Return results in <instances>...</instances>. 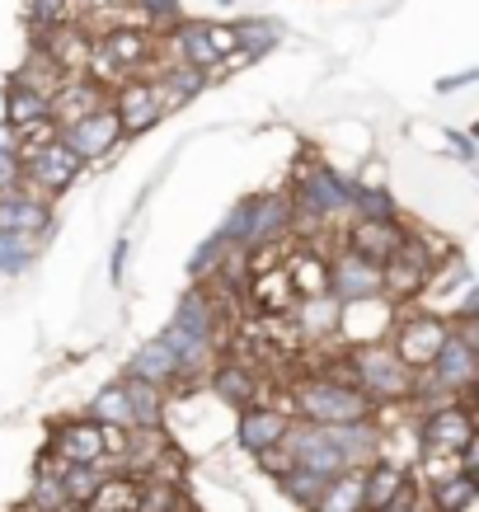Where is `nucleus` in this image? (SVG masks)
Segmentation results:
<instances>
[{
  "instance_id": "nucleus-1",
  "label": "nucleus",
  "mask_w": 479,
  "mask_h": 512,
  "mask_svg": "<svg viewBox=\"0 0 479 512\" xmlns=\"http://www.w3.org/2000/svg\"><path fill=\"white\" fill-rule=\"evenodd\" d=\"M273 404H282L296 423H315V428H343V423L376 419V404L348 381L343 357L334 367L320 362L315 372H296L292 381L273 386Z\"/></svg>"
},
{
  "instance_id": "nucleus-2",
  "label": "nucleus",
  "mask_w": 479,
  "mask_h": 512,
  "mask_svg": "<svg viewBox=\"0 0 479 512\" xmlns=\"http://www.w3.org/2000/svg\"><path fill=\"white\" fill-rule=\"evenodd\" d=\"M282 456H287V466L334 480L343 470H362L371 456H381V428H376V419L343 423V428H315V423L292 419V428L282 437Z\"/></svg>"
},
{
  "instance_id": "nucleus-3",
  "label": "nucleus",
  "mask_w": 479,
  "mask_h": 512,
  "mask_svg": "<svg viewBox=\"0 0 479 512\" xmlns=\"http://www.w3.org/2000/svg\"><path fill=\"white\" fill-rule=\"evenodd\" d=\"M221 329H226L221 325V296L212 292V287L193 282V287L179 296L170 325L160 334V339L170 343V353L179 357V381H184V390L207 381L212 362L221 357Z\"/></svg>"
},
{
  "instance_id": "nucleus-4",
  "label": "nucleus",
  "mask_w": 479,
  "mask_h": 512,
  "mask_svg": "<svg viewBox=\"0 0 479 512\" xmlns=\"http://www.w3.org/2000/svg\"><path fill=\"white\" fill-rule=\"evenodd\" d=\"M160 66V33H151L146 24H113L104 33H90V62H85V76L94 85H123V80L151 76Z\"/></svg>"
},
{
  "instance_id": "nucleus-5",
  "label": "nucleus",
  "mask_w": 479,
  "mask_h": 512,
  "mask_svg": "<svg viewBox=\"0 0 479 512\" xmlns=\"http://www.w3.org/2000/svg\"><path fill=\"white\" fill-rule=\"evenodd\" d=\"M343 367H348V381H353L376 409H400V404L414 400V390H418V372L386 339L353 343V348L343 353Z\"/></svg>"
},
{
  "instance_id": "nucleus-6",
  "label": "nucleus",
  "mask_w": 479,
  "mask_h": 512,
  "mask_svg": "<svg viewBox=\"0 0 479 512\" xmlns=\"http://www.w3.org/2000/svg\"><path fill=\"white\" fill-rule=\"evenodd\" d=\"M127 442H132V433H123V428H104L90 414H76V419H52L43 451L62 466H118Z\"/></svg>"
},
{
  "instance_id": "nucleus-7",
  "label": "nucleus",
  "mask_w": 479,
  "mask_h": 512,
  "mask_svg": "<svg viewBox=\"0 0 479 512\" xmlns=\"http://www.w3.org/2000/svg\"><path fill=\"white\" fill-rule=\"evenodd\" d=\"M231 57H235L231 24H217V19H179L170 33H160V66L179 62L212 80L226 76Z\"/></svg>"
},
{
  "instance_id": "nucleus-8",
  "label": "nucleus",
  "mask_w": 479,
  "mask_h": 512,
  "mask_svg": "<svg viewBox=\"0 0 479 512\" xmlns=\"http://www.w3.org/2000/svg\"><path fill=\"white\" fill-rule=\"evenodd\" d=\"M292 212H296V226L310 221V226H334V221H348L353 217V179H343L339 170L329 165H310L306 174H296L292 188Z\"/></svg>"
},
{
  "instance_id": "nucleus-9",
  "label": "nucleus",
  "mask_w": 479,
  "mask_h": 512,
  "mask_svg": "<svg viewBox=\"0 0 479 512\" xmlns=\"http://www.w3.org/2000/svg\"><path fill=\"white\" fill-rule=\"evenodd\" d=\"M418 419V451L423 456H461L470 442H479L475 428V400H442L414 409Z\"/></svg>"
},
{
  "instance_id": "nucleus-10",
  "label": "nucleus",
  "mask_w": 479,
  "mask_h": 512,
  "mask_svg": "<svg viewBox=\"0 0 479 512\" xmlns=\"http://www.w3.org/2000/svg\"><path fill=\"white\" fill-rule=\"evenodd\" d=\"M447 334H451L447 315L423 311V306H400L395 320H390V329H386V343L414 367V372H423V367L437 357V348L447 343Z\"/></svg>"
},
{
  "instance_id": "nucleus-11",
  "label": "nucleus",
  "mask_w": 479,
  "mask_h": 512,
  "mask_svg": "<svg viewBox=\"0 0 479 512\" xmlns=\"http://www.w3.org/2000/svg\"><path fill=\"white\" fill-rule=\"evenodd\" d=\"M19 165H24V188H33V193L47 202H57L62 193H71V188L80 184V174H85V165H80L57 137L47 141V146L19 151Z\"/></svg>"
},
{
  "instance_id": "nucleus-12",
  "label": "nucleus",
  "mask_w": 479,
  "mask_h": 512,
  "mask_svg": "<svg viewBox=\"0 0 479 512\" xmlns=\"http://www.w3.org/2000/svg\"><path fill=\"white\" fill-rule=\"evenodd\" d=\"M325 292L334 296L339 306L376 301V296H381V264L348 245H334L329 249V268H325Z\"/></svg>"
},
{
  "instance_id": "nucleus-13",
  "label": "nucleus",
  "mask_w": 479,
  "mask_h": 512,
  "mask_svg": "<svg viewBox=\"0 0 479 512\" xmlns=\"http://www.w3.org/2000/svg\"><path fill=\"white\" fill-rule=\"evenodd\" d=\"M57 141H62V146L80 160V165H104V160L123 146V127H118L113 109L104 104V109L85 113V118H76V123L57 127Z\"/></svg>"
},
{
  "instance_id": "nucleus-14",
  "label": "nucleus",
  "mask_w": 479,
  "mask_h": 512,
  "mask_svg": "<svg viewBox=\"0 0 479 512\" xmlns=\"http://www.w3.org/2000/svg\"><path fill=\"white\" fill-rule=\"evenodd\" d=\"M109 109H113V118H118V127H123V141L141 137V132H151V127H160L165 118H170L165 104H160V90H155L151 76H137V80L113 85Z\"/></svg>"
},
{
  "instance_id": "nucleus-15",
  "label": "nucleus",
  "mask_w": 479,
  "mask_h": 512,
  "mask_svg": "<svg viewBox=\"0 0 479 512\" xmlns=\"http://www.w3.org/2000/svg\"><path fill=\"white\" fill-rule=\"evenodd\" d=\"M418 494V475L390 456H371L362 466V512H386Z\"/></svg>"
},
{
  "instance_id": "nucleus-16",
  "label": "nucleus",
  "mask_w": 479,
  "mask_h": 512,
  "mask_svg": "<svg viewBox=\"0 0 479 512\" xmlns=\"http://www.w3.org/2000/svg\"><path fill=\"white\" fill-rule=\"evenodd\" d=\"M287 428H292V414L273 400H259L235 414V447L249 451V456H263V451L282 447Z\"/></svg>"
},
{
  "instance_id": "nucleus-17",
  "label": "nucleus",
  "mask_w": 479,
  "mask_h": 512,
  "mask_svg": "<svg viewBox=\"0 0 479 512\" xmlns=\"http://www.w3.org/2000/svg\"><path fill=\"white\" fill-rule=\"evenodd\" d=\"M207 390L217 395L226 409H249V404L263 400V390H268V376L254 367V362H235V357H217L212 362V372H207Z\"/></svg>"
},
{
  "instance_id": "nucleus-18",
  "label": "nucleus",
  "mask_w": 479,
  "mask_h": 512,
  "mask_svg": "<svg viewBox=\"0 0 479 512\" xmlns=\"http://www.w3.org/2000/svg\"><path fill=\"white\" fill-rule=\"evenodd\" d=\"M0 231L29 235V240L43 245L47 235L57 231V212H52V202L38 198L33 188H10V193H0Z\"/></svg>"
},
{
  "instance_id": "nucleus-19",
  "label": "nucleus",
  "mask_w": 479,
  "mask_h": 512,
  "mask_svg": "<svg viewBox=\"0 0 479 512\" xmlns=\"http://www.w3.org/2000/svg\"><path fill=\"white\" fill-rule=\"evenodd\" d=\"M404 235L409 226L404 221H362V217H348V226L339 231V245L357 249V254H367L376 264H386L390 254L404 245Z\"/></svg>"
},
{
  "instance_id": "nucleus-20",
  "label": "nucleus",
  "mask_w": 479,
  "mask_h": 512,
  "mask_svg": "<svg viewBox=\"0 0 479 512\" xmlns=\"http://www.w3.org/2000/svg\"><path fill=\"white\" fill-rule=\"evenodd\" d=\"M339 315H343V306L329 292H320V296H296L292 311H287V325H292L296 339L325 343V339H334V334H339Z\"/></svg>"
},
{
  "instance_id": "nucleus-21",
  "label": "nucleus",
  "mask_w": 479,
  "mask_h": 512,
  "mask_svg": "<svg viewBox=\"0 0 479 512\" xmlns=\"http://www.w3.org/2000/svg\"><path fill=\"white\" fill-rule=\"evenodd\" d=\"M123 376H137V381H146V386H160L165 395H170V390H184V381H179V357L170 353V343L160 339V334L146 339L137 353L127 357Z\"/></svg>"
},
{
  "instance_id": "nucleus-22",
  "label": "nucleus",
  "mask_w": 479,
  "mask_h": 512,
  "mask_svg": "<svg viewBox=\"0 0 479 512\" xmlns=\"http://www.w3.org/2000/svg\"><path fill=\"white\" fill-rule=\"evenodd\" d=\"M479 498V475L470 470H451L442 480L423 484V508L428 512H470Z\"/></svg>"
},
{
  "instance_id": "nucleus-23",
  "label": "nucleus",
  "mask_w": 479,
  "mask_h": 512,
  "mask_svg": "<svg viewBox=\"0 0 479 512\" xmlns=\"http://www.w3.org/2000/svg\"><path fill=\"white\" fill-rule=\"evenodd\" d=\"M104 104H109V90H104V85H94L90 76H71L62 90L52 94V123L66 127V123H76V118H85V113L104 109Z\"/></svg>"
},
{
  "instance_id": "nucleus-24",
  "label": "nucleus",
  "mask_w": 479,
  "mask_h": 512,
  "mask_svg": "<svg viewBox=\"0 0 479 512\" xmlns=\"http://www.w3.org/2000/svg\"><path fill=\"white\" fill-rule=\"evenodd\" d=\"M325 268H329V249L310 245V240H301V245L292 240V259L282 264V273H287L296 296H320L325 292Z\"/></svg>"
},
{
  "instance_id": "nucleus-25",
  "label": "nucleus",
  "mask_w": 479,
  "mask_h": 512,
  "mask_svg": "<svg viewBox=\"0 0 479 512\" xmlns=\"http://www.w3.org/2000/svg\"><path fill=\"white\" fill-rule=\"evenodd\" d=\"M90 419H94V423H104V428H123V433H137V414H132L127 376H118V381H109V386L94 390Z\"/></svg>"
},
{
  "instance_id": "nucleus-26",
  "label": "nucleus",
  "mask_w": 479,
  "mask_h": 512,
  "mask_svg": "<svg viewBox=\"0 0 479 512\" xmlns=\"http://www.w3.org/2000/svg\"><path fill=\"white\" fill-rule=\"evenodd\" d=\"M33 512H71L62 494V461H52L47 451H38L33 461V480H29V498H24Z\"/></svg>"
},
{
  "instance_id": "nucleus-27",
  "label": "nucleus",
  "mask_w": 479,
  "mask_h": 512,
  "mask_svg": "<svg viewBox=\"0 0 479 512\" xmlns=\"http://www.w3.org/2000/svg\"><path fill=\"white\" fill-rule=\"evenodd\" d=\"M52 118V99L38 90H29L24 80H5V123L15 127V132H24V127L33 123H47Z\"/></svg>"
},
{
  "instance_id": "nucleus-28",
  "label": "nucleus",
  "mask_w": 479,
  "mask_h": 512,
  "mask_svg": "<svg viewBox=\"0 0 479 512\" xmlns=\"http://www.w3.org/2000/svg\"><path fill=\"white\" fill-rule=\"evenodd\" d=\"M80 512H137V480L123 475V470H109L104 484H99V494Z\"/></svg>"
},
{
  "instance_id": "nucleus-29",
  "label": "nucleus",
  "mask_w": 479,
  "mask_h": 512,
  "mask_svg": "<svg viewBox=\"0 0 479 512\" xmlns=\"http://www.w3.org/2000/svg\"><path fill=\"white\" fill-rule=\"evenodd\" d=\"M231 43H235V57H263L268 47L282 43V29L273 19H235Z\"/></svg>"
},
{
  "instance_id": "nucleus-30",
  "label": "nucleus",
  "mask_w": 479,
  "mask_h": 512,
  "mask_svg": "<svg viewBox=\"0 0 479 512\" xmlns=\"http://www.w3.org/2000/svg\"><path fill=\"white\" fill-rule=\"evenodd\" d=\"M310 512H362V470H343L325 484Z\"/></svg>"
},
{
  "instance_id": "nucleus-31",
  "label": "nucleus",
  "mask_w": 479,
  "mask_h": 512,
  "mask_svg": "<svg viewBox=\"0 0 479 512\" xmlns=\"http://www.w3.org/2000/svg\"><path fill=\"white\" fill-rule=\"evenodd\" d=\"M353 217L362 221H400V202L390 198L386 184H353Z\"/></svg>"
},
{
  "instance_id": "nucleus-32",
  "label": "nucleus",
  "mask_w": 479,
  "mask_h": 512,
  "mask_svg": "<svg viewBox=\"0 0 479 512\" xmlns=\"http://www.w3.org/2000/svg\"><path fill=\"white\" fill-rule=\"evenodd\" d=\"M109 466H62V494H66V508L80 512L99 494V484H104Z\"/></svg>"
},
{
  "instance_id": "nucleus-33",
  "label": "nucleus",
  "mask_w": 479,
  "mask_h": 512,
  "mask_svg": "<svg viewBox=\"0 0 479 512\" xmlns=\"http://www.w3.org/2000/svg\"><path fill=\"white\" fill-rule=\"evenodd\" d=\"M38 240H29V235H10L0 231V278H24L33 268V259H38Z\"/></svg>"
},
{
  "instance_id": "nucleus-34",
  "label": "nucleus",
  "mask_w": 479,
  "mask_h": 512,
  "mask_svg": "<svg viewBox=\"0 0 479 512\" xmlns=\"http://www.w3.org/2000/svg\"><path fill=\"white\" fill-rule=\"evenodd\" d=\"M24 15H29L33 33L62 29V24H76L80 19V0H29V5H24Z\"/></svg>"
},
{
  "instance_id": "nucleus-35",
  "label": "nucleus",
  "mask_w": 479,
  "mask_h": 512,
  "mask_svg": "<svg viewBox=\"0 0 479 512\" xmlns=\"http://www.w3.org/2000/svg\"><path fill=\"white\" fill-rule=\"evenodd\" d=\"M325 484L329 480H320V475H310V470H301V466H287L278 475V489H282V498H292L296 508H315V498L325 494Z\"/></svg>"
},
{
  "instance_id": "nucleus-36",
  "label": "nucleus",
  "mask_w": 479,
  "mask_h": 512,
  "mask_svg": "<svg viewBox=\"0 0 479 512\" xmlns=\"http://www.w3.org/2000/svg\"><path fill=\"white\" fill-rule=\"evenodd\" d=\"M137 5V15H141V24L151 33H160V29H174L179 19H184V10H179V0H132Z\"/></svg>"
},
{
  "instance_id": "nucleus-37",
  "label": "nucleus",
  "mask_w": 479,
  "mask_h": 512,
  "mask_svg": "<svg viewBox=\"0 0 479 512\" xmlns=\"http://www.w3.org/2000/svg\"><path fill=\"white\" fill-rule=\"evenodd\" d=\"M127 254H132V235H118L113 259H109V282L113 287H123V278H127Z\"/></svg>"
},
{
  "instance_id": "nucleus-38",
  "label": "nucleus",
  "mask_w": 479,
  "mask_h": 512,
  "mask_svg": "<svg viewBox=\"0 0 479 512\" xmlns=\"http://www.w3.org/2000/svg\"><path fill=\"white\" fill-rule=\"evenodd\" d=\"M442 137H447L451 146H456V156H461L465 165H475V160H479V151H475V137H470V132H456V127H442Z\"/></svg>"
},
{
  "instance_id": "nucleus-39",
  "label": "nucleus",
  "mask_w": 479,
  "mask_h": 512,
  "mask_svg": "<svg viewBox=\"0 0 479 512\" xmlns=\"http://www.w3.org/2000/svg\"><path fill=\"white\" fill-rule=\"evenodd\" d=\"M10 188H24V165L19 156H0V193H10Z\"/></svg>"
},
{
  "instance_id": "nucleus-40",
  "label": "nucleus",
  "mask_w": 479,
  "mask_h": 512,
  "mask_svg": "<svg viewBox=\"0 0 479 512\" xmlns=\"http://www.w3.org/2000/svg\"><path fill=\"white\" fill-rule=\"evenodd\" d=\"M0 156H19V132L0 118Z\"/></svg>"
},
{
  "instance_id": "nucleus-41",
  "label": "nucleus",
  "mask_w": 479,
  "mask_h": 512,
  "mask_svg": "<svg viewBox=\"0 0 479 512\" xmlns=\"http://www.w3.org/2000/svg\"><path fill=\"white\" fill-rule=\"evenodd\" d=\"M470 80H475V71H465V76H456V80H437V90H442V94H451V90H465Z\"/></svg>"
},
{
  "instance_id": "nucleus-42",
  "label": "nucleus",
  "mask_w": 479,
  "mask_h": 512,
  "mask_svg": "<svg viewBox=\"0 0 479 512\" xmlns=\"http://www.w3.org/2000/svg\"><path fill=\"white\" fill-rule=\"evenodd\" d=\"M80 5H94V10H99V5H109V0H80Z\"/></svg>"
},
{
  "instance_id": "nucleus-43",
  "label": "nucleus",
  "mask_w": 479,
  "mask_h": 512,
  "mask_svg": "<svg viewBox=\"0 0 479 512\" xmlns=\"http://www.w3.org/2000/svg\"><path fill=\"white\" fill-rule=\"evenodd\" d=\"M10 512H33V508H29V503H19V508H10Z\"/></svg>"
},
{
  "instance_id": "nucleus-44",
  "label": "nucleus",
  "mask_w": 479,
  "mask_h": 512,
  "mask_svg": "<svg viewBox=\"0 0 479 512\" xmlns=\"http://www.w3.org/2000/svg\"><path fill=\"white\" fill-rule=\"evenodd\" d=\"M179 512H198V508H193V503H188V508H179Z\"/></svg>"
}]
</instances>
